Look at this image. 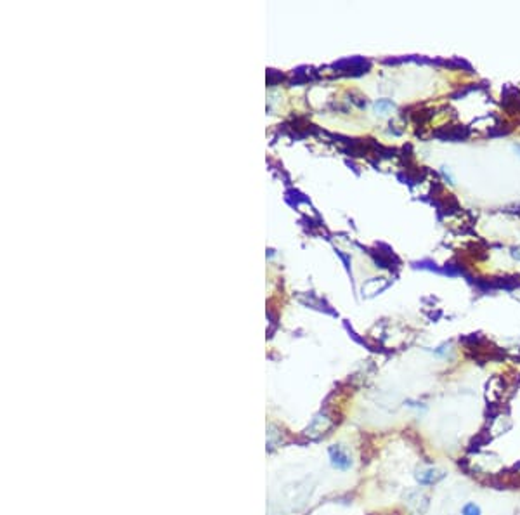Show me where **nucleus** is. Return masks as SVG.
<instances>
[{
    "label": "nucleus",
    "instance_id": "1",
    "mask_svg": "<svg viewBox=\"0 0 520 515\" xmlns=\"http://www.w3.org/2000/svg\"><path fill=\"white\" fill-rule=\"evenodd\" d=\"M404 503H406L407 510L414 515H425L429 510V496L420 489H409L404 494Z\"/></svg>",
    "mask_w": 520,
    "mask_h": 515
},
{
    "label": "nucleus",
    "instance_id": "2",
    "mask_svg": "<svg viewBox=\"0 0 520 515\" xmlns=\"http://www.w3.org/2000/svg\"><path fill=\"white\" fill-rule=\"evenodd\" d=\"M446 477V472L437 467H420L414 472V479L420 482L421 486H433Z\"/></svg>",
    "mask_w": 520,
    "mask_h": 515
},
{
    "label": "nucleus",
    "instance_id": "3",
    "mask_svg": "<svg viewBox=\"0 0 520 515\" xmlns=\"http://www.w3.org/2000/svg\"><path fill=\"white\" fill-rule=\"evenodd\" d=\"M328 455H330V460H331V465H333L337 470H348V468L352 467V460L350 457H348V453L345 451L342 446L335 444L331 446L330 449H328Z\"/></svg>",
    "mask_w": 520,
    "mask_h": 515
},
{
    "label": "nucleus",
    "instance_id": "4",
    "mask_svg": "<svg viewBox=\"0 0 520 515\" xmlns=\"http://www.w3.org/2000/svg\"><path fill=\"white\" fill-rule=\"evenodd\" d=\"M330 425H331L330 418L319 415V416H316V418L312 420L311 427L307 429V434L309 435L316 434V437H319L321 434H324V430H328V429H330Z\"/></svg>",
    "mask_w": 520,
    "mask_h": 515
},
{
    "label": "nucleus",
    "instance_id": "5",
    "mask_svg": "<svg viewBox=\"0 0 520 515\" xmlns=\"http://www.w3.org/2000/svg\"><path fill=\"white\" fill-rule=\"evenodd\" d=\"M510 425H512V423H510V420L506 418V416H498V418H494V422L491 423V432L494 435L503 434L505 430H508Z\"/></svg>",
    "mask_w": 520,
    "mask_h": 515
},
{
    "label": "nucleus",
    "instance_id": "6",
    "mask_svg": "<svg viewBox=\"0 0 520 515\" xmlns=\"http://www.w3.org/2000/svg\"><path fill=\"white\" fill-rule=\"evenodd\" d=\"M462 515H482V510L477 503H466L465 507L462 508Z\"/></svg>",
    "mask_w": 520,
    "mask_h": 515
}]
</instances>
